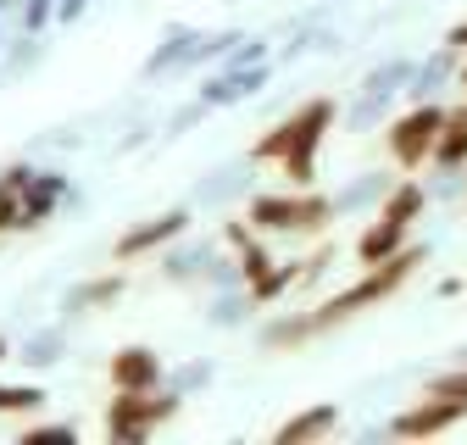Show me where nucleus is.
Instances as JSON below:
<instances>
[{
	"instance_id": "8",
	"label": "nucleus",
	"mask_w": 467,
	"mask_h": 445,
	"mask_svg": "<svg viewBox=\"0 0 467 445\" xmlns=\"http://www.w3.org/2000/svg\"><path fill=\"white\" fill-rule=\"evenodd\" d=\"M106 378H111V389H156L161 384V357L150 346H129L106 362Z\"/></svg>"
},
{
	"instance_id": "16",
	"label": "nucleus",
	"mask_w": 467,
	"mask_h": 445,
	"mask_svg": "<svg viewBox=\"0 0 467 445\" xmlns=\"http://www.w3.org/2000/svg\"><path fill=\"white\" fill-rule=\"evenodd\" d=\"M429 396H451V401H467V367H456V373H440V378L429 384Z\"/></svg>"
},
{
	"instance_id": "3",
	"label": "nucleus",
	"mask_w": 467,
	"mask_h": 445,
	"mask_svg": "<svg viewBox=\"0 0 467 445\" xmlns=\"http://www.w3.org/2000/svg\"><path fill=\"white\" fill-rule=\"evenodd\" d=\"M328 222H334V201L317 190L289 184L284 195L251 201V229H262V234H328Z\"/></svg>"
},
{
	"instance_id": "7",
	"label": "nucleus",
	"mask_w": 467,
	"mask_h": 445,
	"mask_svg": "<svg viewBox=\"0 0 467 445\" xmlns=\"http://www.w3.org/2000/svg\"><path fill=\"white\" fill-rule=\"evenodd\" d=\"M184 229H190V212H161V217L140 222V229H129V234H117V245H111V262H140V256L161 251L167 240H179Z\"/></svg>"
},
{
	"instance_id": "5",
	"label": "nucleus",
	"mask_w": 467,
	"mask_h": 445,
	"mask_svg": "<svg viewBox=\"0 0 467 445\" xmlns=\"http://www.w3.org/2000/svg\"><path fill=\"white\" fill-rule=\"evenodd\" d=\"M440 129H445V111H440V106H412L406 118L389 123L384 145H389V156H395L400 173H423V161H434V140H440Z\"/></svg>"
},
{
	"instance_id": "18",
	"label": "nucleus",
	"mask_w": 467,
	"mask_h": 445,
	"mask_svg": "<svg viewBox=\"0 0 467 445\" xmlns=\"http://www.w3.org/2000/svg\"><path fill=\"white\" fill-rule=\"evenodd\" d=\"M0 362H6V340H0Z\"/></svg>"
},
{
	"instance_id": "17",
	"label": "nucleus",
	"mask_w": 467,
	"mask_h": 445,
	"mask_svg": "<svg viewBox=\"0 0 467 445\" xmlns=\"http://www.w3.org/2000/svg\"><path fill=\"white\" fill-rule=\"evenodd\" d=\"M462 89H467V62H462Z\"/></svg>"
},
{
	"instance_id": "11",
	"label": "nucleus",
	"mask_w": 467,
	"mask_h": 445,
	"mask_svg": "<svg viewBox=\"0 0 467 445\" xmlns=\"http://www.w3.org/2000/svg\"><path fill=\"white\" fill-rule=\"evenodd\" d=\"M28 190H34L28 167H12V173L0 179V234H6V229H28Z\"/></svg>"
},
{
	"instance_id": "10",
	"label": "nucleus",
	"mask_w": 467,
	"mask_h": 445,
	"mask_svg": "<svg viewBox=\"0 0 467 445\" xmlns=\"http://www.w3.org/2000/svg\"><path fill=\"white\" fill-rule=\"evenodd\" d=\"M334 429H339V412H334V407H306V412H296L289 423L273 429V445H317V440H328Z\"/></svg>"
},
{
	"instance_id": "6",
	"label": "nucleus",
	"mask_w": 467,
	"mask_h": 445,
	"mask_svg": "<svg viewBox=\"0 0 467 445\" xmlns=\"http://www.w3.org/2000/svg\"><path fill=\"white\" fill-rule=\"evenodd\" d=\"M462 418H467V401L423 396L418 407H406V412L395 418V440H434V434H451Z\"/></svg>"
},
{
	"instance_id": "9",
	"label": "nucleus",
	"mask_w": 467,
	"mask_h": 445,
	"mask_svg": "<svg viewBox=\"0 0 467 445\" xmlns=\"http://www.w3.org/2000/svg\"><path fill=\"white\" fill-rule=\"evenodd\" d=\"M406 245H412V222L379 217V222H368V229H362V240H357V262H362V267H379V262L400 256Z\"/></svg>"
},
{
	"instance_id": "12",
	"label": "nucleus",
	"mask_w": 467,
	"mask_h": 445,
	"mask_svg": "<svg viewBox=\"0 0 467 445\" xmlns=\"http://www.w3.org/2000/svg\"><path fill=\"white\" fill-rule=\"evenodd\" d=\"M434 161H440V167H462V161H467V100H462L456 111H445V129H440V140H434Z\"/></svg>"
},
{
	"instance_id": "2",
	"label": "nucleus",
	"mask_w": 467,
	"mask_h": 445,
	"mask_svg": "<svg viewBox=\"0 0 467 445\" xmlns=\"http://www.w3.org/2000/svg\"><path fill=\"white\" fill-rule=\"evenodd\" d=\"M328 129H334V100L317 95V100L296 106L284 123H273V129L251 145V161H278L284 179L296 184V190H312V179H317V150H323Z\"/></svg>"
},
{
	"instance_id": "13",
	"label": "nucleus",
	"mask_w": 467,
	"mask_h": 445,
	"mask_svg": "<svg viewBox=\"0 0 467 445\" xmlns=\"http://www.w3.org/2000/svg\"><path fill=\"white\" fill-rule=\"evenodd\" d=\"M379 217H395V222H418L423 217V184L418 179H400L384 201H379Z\"/></svg>"
},
{
	"instance_id": "1",
	"label": "nucleus",
	"mask_w": 467,
	"mask_h": 445,
	"mask_svg": "<svg viewBox=\"0 0 467 445\" xmlns=\"http://www.w3.org/2000/svg\"><path fill=\"white\" fill-rule=\"evenodd\" d=\"M418 267H423V251H418V245H406L400 256H389V262H379V267H362L357 285H345L339 295L317 301L312 312H289V317H278V323L262 334V346H267V351H301V346L323 340V334L345 328L350 317H362V312L384 306L389 295H400L406 285H412Z\"/></svg>"
},
{
	"instance_id": "4",
	"label": "nucleus",
	"mask_w": 467,
	"mask_h": 445,
	"mask_svg": "<svg viewBox=\"0 0 467 445\" xmlns=\"http://www.w3.org/2000/svg\"><path fill=\"white\" fill-rule=\"evenodd\" d=\"M179 418V396L167 389H117V401L106 407V434L111 440H150L161 423Z\"/></svg>"
},
{
	"instance_id": "15",
	"label": "nucleus",
	"mask_w": 467,
	"mask_h": 445,
	"mask_svg": "<svg viewBox=\"0 0 467 445\" xmlns=\"http://www.w3.org/2000/svg\"><path fill=\"white\" fill-rule=\"evenodd\" d=\"M123 285H129L123 273H100V278H89V285L78 290V306H84V312H95V306H106V301L123 295Z\"/></svg>"
},
{
	"instance_id": "14",
	"label": "nucleus",
	"mask_w": 467,
	"mask_h": 445,
	"mask_svg": "<svg viewBox=\"0 0 467 445\" xmlns=\"http://www.w3.org/2000/svg\"><path fill=\"white\" fill-rule=\"evenodd\" d=\"M45 407V389L39 384H0V418H23Z\"/></svg>"
}]
</instances>
